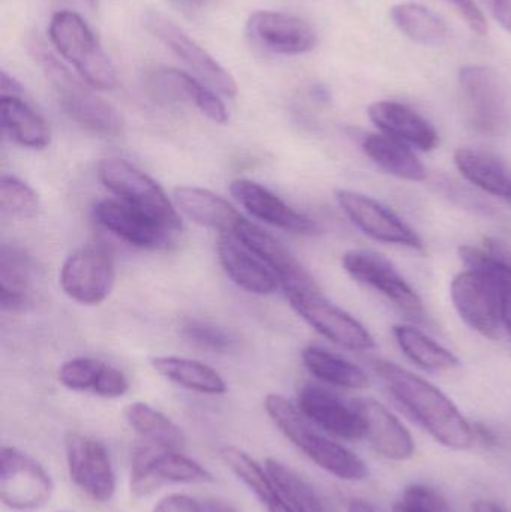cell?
<instances>
[{
	"label": "cell",
	"instance_id": "obj_1",
	"mask_svg": "<svg viewBox=\"0 0 511 512\" xmlns=\"http://www.w3.org/2000/svg\"><path fill=\"white\" fill-rule=\"evenodd\" d=\"M393 399L435 439L450 450L467 451L477 442L476 426L458 406L426 379L386 360H372Z\"/></svg>",
	"mask_w": 511,
	"mask_h": 512
},
{
	"label": "cell",
	"instance_id": "obj_2",
	"mask_svg": "<svg viewBox=\"0 0 511 512\" xmlns=\"http://www.w3.org/2000/svg\"><path fill=\"white\" fill-rule=\"evenodd\" d=\"M264 408L282 435L318 468L339 480L363 481L368 478V465L363 459L344 445L333 441L326 433H321L303 415L299 406L293 405L279 394H269L264 400Z\"/></svg>",
	"mask_w": 511,
	"mask_h": 512
},
{
	"label": "cell",
	"instance_id": "obj_3",
	"mask_svg": "<svg viewBox=\"0 0 511 512\" xmlns=\"http://www.w3.org/2000/svg\"><path fill=\"white\" fill-rule=\"evenodd\" d=\"M36 59L53 86L63 111L77 125L102 137H117L122 134L125 120L113 104L96 95L92 86L78 80L48 51L38 48Z\"/></svg>",
	"mask_w": 511,
	"mask_h": 512
},
{
	"label": "cell",
	"instance_id": "obj_4",
	"mask_svg": "<svg viewBox=\"0 0 511 512\" xmlns=\"http://www.w3.org/2000/svg\"><path fill=\"white\" fill-rule=\"evenodd\" d=\"M51 42L77 69L81 80L98 90H113L119 84L116 68L105 54L86 21L72 11H59L50 21Z\"/></svg>",
	"mask_w": 511,
	"mask_h": 512
},
{
	"label": "cell",
	"instance_id": "obj_5",
	"mask_svg": "<svg viewBox=\"0 0 511 512\" xmlns=\"http://www.w3.org/2000/svg\"><path fill=\"white\" fill-rule=\"evenodd\" d=\"M459 86L471 128L486 137L506 134L510 125L509 99L498 72L488 66H464L459 71Z\"/></svg>",
	"mask_w": 511,
	"mask_h": 512
},
{
	"label": "cell",
	"instance_id": "obj_6",
	"mask_svg": "<svg viewBox=\"0 0 511 512\" xmlns=\"http://www.w3.org/2000/svg\"><path fill=\"white\" fill-rule=\"evenodd\" d=\"M98 177L120 201L143 210L174 233H182V219L176 207L164 189L143 171L123 159H105L98 165Z\"/></svg>",
	"mask_w": 511,
	"mask_h": 512
},
{
	"label": "cell",
	"instance_id": "obj_7",
	"mask_svg": "<svg viewBox=\"0 0 511 512\" xmlns=\"http://www.w3.org/2000/svg\"><path fill=\"white\" fill-rule=\"evenodd\" d=\"M210 483H215L212 472L182 451L146 444L138 447L132 456L131 492L137 498L150 495L164 484Z\"/></svg>",
	"mask_w": 511,
	"mask_h": 512
},
{
	"label": "cell",
	"instance_id": "obj_8",
	"mask_svg": "<svg viewBox=\"0 0 511 512\" xmlns=\"http://www.w3.org/2000/svg\"><path fill=\"white\" fill-rule=\"evenodd\" d=\"M54 484L44 466L24 451H0V499L9 510L27 512L45 507L53 498Z\"/></svg>",
	"mask_w": 511,
	"mask_h": 512
},
{
	"label": "cell",
	"instance_id": "obj_9",
	"mask_svg": "<svg viewBox=\"0 0 511 512\" xmlns=\"http://www.w3.org/2000/svg\"><path fill=\"white\" fill-rule=\"evenodd\" d=\"M342 265L354 280L380 292L411 321H425L422 298L389 259L377 252L350 251L342 258Z\"/></svg>",
	"mask_w": 511,
	"mask_h": 512
},
{
	"label": "cell",
	"instance_id": "obj_10",
	"mask_svg": "<svg viewBox=\"0 0 511 512\" xmlns=\"http://www.w3.org/2000/svg\"><path fill=\"white\" fill-rule=\"evenodd\" d=\"M144 24L155 38L167 45V48L194 72L195 77L203 81L213 92L221 93L227 98H234L237 95V83L233 75L173 21L159 12H149Z\"/></svg>",
	"mask_w": 511,
	"mask_h": 512
},
{
	"label": "cell",
	"instance_id": "obj_11",
	"mask_svg": "<svg viewBox=\"0 0 511 512\" xmlns=\"http://www.w3.org/2000/svg\"><path fill=\"white\" fill-rule=\"evenodd\" d=\"M287 298L297 315L330 342L354 352L375 348L374 337L365 325L341 307L330 303L323 292L287 295Z\"/></svg>",
	"mask_w": 511,
	"mask_h": 512
},
{
	"label": "cell",
	"instance_id": "obj_12",
	"mask_svg": "<svg viewBox=\"0 0 511 512\" xmlns=\"http://www.w3.org/2000/svg\"><path fill=\"white\" fill-rule=\"evenodd\" d=\"M65 450L72 483L93 501L101 504L111 501L117 481L105 445L92 436L69 433Z\"/></svg>",
	"mask_w": 511,
	"mask_h": 512
},
{
	"label": "cell",
	"instance_id": "obj_13",
	"mask_svg": "<svg viewBox=\"0 0 511 512\" xmlns=\"http://www.w3.org/2000/svg\"><path fill=\"white\" fill-rule=\"evenodd\" d=\"M335 197L342 212L366 236L386 245L423 251L419 234L374 198L348 189H338Z\"/></svg>",
	"mask_w": 511,
	"mask_h": 512
},
{
	"label": "cell",
	"instance_id": "obj_14",
	"mask_svg": "<svg viewBox=\"0 0 511 512\" xmlns=\"http://www.w3.org/2000/svg\"><path fill=\"white\" fill-rule=\"evenodd\" d=\"M233 236L275 273L285 294L321 292L314 277L297 261L296 256L263 228L243 219Z\"/></svg>",
	"mask_w": 511,
	"mask_h": 512
},
{
	"label": "cell",
	"instance_id": "obj_15",
	"mask_svg": "<svg viewBox=\"0 0 511 512\" xmlns=\"http://www.w3.org/2000/svg\"><path fill=\"white\" fill-rule=\"evenodd\" d=\"M114 282L113 258L102 249H81L69 256L60 270L63 292L86 306L102 303L113 291Z\"/></svg>",
	"mask_w": 511,
	"mask_h": 512
},
{
	"label": "cell",
	"instance_id": "obj_16",
	"mask_svg": "<svg viewBox=\"0 0 511 512\" xmlns=\"http://www.w3.org/2000/svg\"><path fill=\"white\" fill-rule=\"evenodd\" d=\"M144 87L158 104H191L219 125L228 122V111L216 92L197 77L174 68H155L147 72Z\"/></svg>",
	"mask_w": 511,
	"mask_h": 512
},
{
	"label": "cell",
	"instance_id": "obj_17",
	"mask_svg": "<svg viewBox=\"0 0 511 512\" xmlns=\"http://www.w3.org/2000/svg\"><path fill=\"white\" fill-rule=\"evenodd\" d=\"M93 218L105 230L135 248L167 249L177 234L158 219L123 201H98L93 207Z\"/></svg>",
	"mask_w": 511,
	"mask_h": 512
},
{
	"label": "cell",
	"instance_id": "obj_18",
	"mask_svg": "<svg viewBox=\"0 0 511 512\" xmlns=\"http://www.w3.org/2000/svg\"><path fill=\"white\" fill-rule=\"evenodd\" d=\"M246 33L263 50L285 56L309 53L318 41L308 21L285 12H255L246 23Z\"/></svg>",
	"mask_w": 511,
	"mask_h": 512
},
{
	"label": "cell",
	"instance_id": "obj_19",
	"mask_svg": "<svg viewBox=\"0 0 511 512\" xmlns=\"http://www.w3.org/2000/svg\"><path fill=\"white\" fill-rule=\"evenodd\" d=\"M299 409L327 435L351 442L365 439V421L354 402L347 403L326 388L303 385L299 391Z\"/></svg>",
	"mask_w": 511,
	"mask_h": 512
},
{
	"label": "cell",
	"instance_id": "obj_20",
	"mask_svg": "<svg viewBox=\"0 0 511 512\" xmlns=\"http://www.w3.org/2000/svg\"><path fill=\"white\" fill-rule=\"evenodd\" d=\"M230 191L240 206L266 224L300 236L318 233V225L311 218L297 212L269 189L252 180H234L231 182Z\"/></svg>",
	"mask_w": 511,
	"mask_h": 512
},
{
	"label": "cell",
	"instance_id": "obj_21",
	"mask_svg": "<svg viewBox=\"0 0 511 512\" xmlns=\"http://www.w3.org/2000/svg\"><path fill=\"white\" fill-rule=\"evenodd\" d=\"M354 405L365 421V439L384 459L405 462L416 453L410 430L377 400L357 399Z\"/></svg>",
	"mask_w": 511,
	"mask_h": 512
},
{
	"label": "cell",
	"instance_id": "obj_22",
	"mask_svg": "<svg viewBox=\"0 0 511 512\" xmlns=\"http://www.w3.org/2000/svg\"><path fill=\"white\" fill-rule=\"evenodd\" d=\"M368 116L383 134L422 152H432L440 144V135L435 126L422 114L401 102H375L369 105Z\"/></svg>",
	"mask_w": 511,
	"mask_h": 512
},
{
	"label": "cell",
	"instance_id": "obj_23",
	"mask_svg": "<svg viewBox=\"0 0 511 512\" xmlns=\"http://www.w3.org/2000/svg\"><path fill=\"white\" fill-rule=\"evenodd\" d=\"M216 252L225 273L239 288L257 295L273 294L278 289L275 273L233 234H219Z\"/></svg>",
	"mask_w": 511,
	"mask_h": 512
},
{
	"label": "cell",
	"instance_id": "obj_24",
	"mask_svg": "<svg viewBox=\"0 0 511 512\" xmlns=\"http://www.w3.org/2000/svg\"><path fill=\"white\" fill-rule=\"evenodd\" d=\"M173 197L180 212L192 222L221 234H234L240 222L245 219L227 200L207 189L179 186L174 189Z\"/></svg>",
	"mask_w": 511,
	"mask_h": 512
},
{
	"label": "cell",
	"instance_id": "obj_25",
	"mask_svg": "<svg viewBox=\"0 0 511 512\" xmlns=\"http://www.w3.org/2000/svg\"><path fill=\"white\" fill-rule=\"evenodd\" d=\"M459 173L480 191L511 201V171L506 162L485 150L461 147L453 155Z\"/></svg>",
	"mask_w": 511,
	"mask_h": 512
},
{
	"label": "cell",
	"instance_id": "obj_26",
	"mask_svg": "<svg viewBox=\"0 0 511 512\" xmlns=\"http://www.w3.org/2000/svg\"><path fill=\"white\" fill-rule=\"evenodd\" d=\"M35 270L26 252L11 246L0 251V303L8 312H24L32 306Z\"/></svg>",
	"mask_w": 511,
	"mask_h": 512
},
{
	"label": "cell",
	"instance_id": "obj_27",
	"mask_svg": "<svg viewBox=\"0 0 511 512\" xmlns=\"http://www.w3.org/2000/svg\"><path fill=\"white\" fill-rule=\"evenodd\" d=\"M362 149L381 170L407 182H423L428 177L425 165L411 152L408 144L386 134H366Z\"/></svg>",
	"mask_w": 511,
	"mask_h": 512
},
{
	"label": "cell",
	"instance_id": "obj_28",
	"mask_svg": "<svg viewBox=\"0 0 511 512\" xmlns=\"http://www.w3.org/2000/svg\"><path fill=\"white\" fill-rule=\"evenodd\" d=\"M0 120L3 131L20 146L39 150L50 144L51 132L44 117L20 96H2Z\"/></svg>",
	"mask_w": 511,
	"mask_h": 512
},
{
	"label": "cell",
	"instance_id": "obj_29",
	"mask_svg": "<svg viewBox=\"0 0 511 512\" xmlns=\"http://www.w3.org/2000/svg\"><path fill=\"white\" fill-rule=\"evenodd\" d=\"M125 418L131 429L146 441V444L164 450L183 451L186 435L167 415L144 402L126 406Z\"/></svg>",
	"mask_w": 511,
	"mask_h": 512
},
{
	"label": "cell",
	"instance_id": "obj_30",
	"mask_svg": "<svg viewBox=\"0 0 511 512\" xmlns=\"http://www.w3.org/2000/svg\"><path fill=\"white\" fill-rule=\"evenodd\" d=\"M302 360L315 378L333 387L363 390L371 384L362 367L320 346H306L302 351Z\"/></svg>",
	"mask_w": 511,
	"mask_h": 512
},
{
	"label": "cell",
	"instance_id": "obj_31",
	"mask_svg": "<svg viewBox=\"0 0 511 512\" xmlns=\"http://www.w3.org/2000/svg\"><path fill=\"white\" fill-rule=\"evenodd\" d=\"M152 366L159 375L188 390L212 396L227 393L224 378L201 361L182 357H156L152 360Z\"/></svg>",
	"mask_w": 511,
	"mask_h": 512
},
{
	"label": "cell",
	"instance_id": "obj_32",
	"mask_svg": "<svg viewBox=\"0 0 511 512\" xmlns=\"http://www.w3.org/2000/svg\"><path fill=\"white\" fill-rule=\"evenodd\" d=\"M267 474L278 492L279 498L296 512H330L329 505L309 481L297 474L290 466L269 457Z\"/></svg>",
	"mask_w": 511,
	"mask_h": 512
},
{
	"label": "cell",
	"instance_id": "obj_33",
	"mask_svg": "<svg viewBox=\"0 0 511 512\" xmlns=\"http://www.w3.org/2000/svg\"><path fill=\"white\" fill-rule=\"evenodd\" d=\"M393 336L399 348L417 366L428 372H449L459 366L458 357L437 340L410 325H395Z\"/></svg>",
	"mask_w": 511,
	"mask_h": 512
},
{
	"label": "cell",
	"instance_id": "obj_34",
	"mask_svg": "<svg viewBox=\"0 0 511 512\" xmlns=\"http://www.w3.org/2000/svg\"><path fill=\"white\" fill-rule=\"evenodd\" d=\"M390 14L396 27L417 44L440 47L449 38V27L444 20L419 3H399Z\"/></svg>",
	"mask_w": 511,
	"mask_h": 512
},
{
	"label": "cell",
	"instance_id": "obj_35",
	"mask_svg": "<svg viewBox=\"0 0 511 512\" xmlns=\"http://www.w3.org/2000/svg\"><path fill=\"white\" fill-rule=\"evenodd\" d=\"M224 465L263 502L264 505L272 504L279 498L266 468L258 465L248 453L231 445H225L219 450Z\"/></svg>",
	"mask_w": 511,
	"mask_h": 512
},
{
	"label": "cell",
	"instance_id": "obj_36",
	"mask_svg": "<svg viewBox=\"0 0 511 512\" xmlns=\"http://www.w3.org/2000/svg\"><path fill=\"white\" fill-rule=\"evenodd\" d=\"M0 209L3 215L17 219H29L38 213L39 198L23 180L15 176L0 179Z\"/></svg>",
	"mask_w": 511,
	"mask_h": 512
},
{
	"label": "cell",
	"instance_id": "obj_37",
	"mask_svg": "<svg viewBox=\"0 0 511 512\" xmlns=\"http://www.w3.org/2000/svg\"><path fill=\"white\" fill-rule=\"evenodd\" d=\"M108 364L95 358L80 357L66 361L59 369V382L71 391L96 394Z\"/></svg>",
	"mask_w": 511,
	"mask_h": 512
},
{
	"label": "cell",
	"instance_id": "obj_38",
	"mask_svg": "<svg viewBox=\"0 0 511 512\" xmlns=\"http://www.w3.org/2000/svg\"><path fill=\"white\" fill-rule=\"evenodd\" d=\"M180 334L192 345L218 354L233 351L239 343L231 331L200 319H185L180 325Z\"/></svg>",
	"mask_w": 511,
	"mask_h": 512
},
{
	"label": "cell",
	"instance_id": "obj_39",
	"mask_svg": "<svg viewBox=\"0 0 511 512\" xmlns=\"http://www.w3.org/2000/svg\"><path fill=\"white\" fill-rule=\"evenodd\" d=\"M401 504L413 512H452L449 502L440 492L422 484L408 486Z\"/></svg>",
	"mask_w": 511,
	"mask_h": 512
},
{
	"label": "cell",
	"instance_id": "obj_40",
	"mask_svg": "<svg viewBox=\"0 0 511 512\" xmlns=\"http://www.w3.org/2000/svg\"><path fill=\"white\" fill-rule=\"evenodd\" d=\"M446 2L455 6L456 11L461 14V17H464L465 23L477 35H485L488 32V23H486L485 15L482 14L474 0H446Z\"/></svg>",
	"mask_w": 511,
	"mask_h": 512
},
{
	"label": "cell",
	"instance_id": "obj_41",
	"mask_svg": "<svg viewBox=\"0 0 511 512\" xmlns=\"http://www.w3.org/2000/svg\"><path fill=\"white\" fill-rule=\"evenodd\" d=\"M152 512H203L201 502L186 495H170L162 499Z\"/></svg>",
	"mask_w": 511,
	"mask_h": 512
},
{
	"label": "cell",
	"instance_id": "obj_42",
	"mask_svg": "<svg viewBox=\"0 0 511 512\" xmlns=\"http://www.w3.org/2000/svg\"><path fill=\"white\" fill-rule=\"evenodd\" d=\"M495 20L511 33V0H483Z\"/></svg>",
	"mask_w": 511,
	"mask_h": 512
},
{
	"label": "cell",
	"instance_id": "obj_43",
	"mask_svg": "<svg viewBox=\"0 0 511 512\" xmlns=\"http://www.w3.org/2000/svg\"><path fill=\"white\" fill-rule=\"evenodd\" d=\"M503 289V330L511 340V271L501 279Z\"/></svg>",
	"mask_w": 511,
	"mask_h": 512
},
{
	"label": "cell",
	"instance_id": "obj_44",
	"mask_svg": "<svg viewBox=\"0 0 511 512\" xmlns=\"http://www.w3.org/2000/svg\"><path fill=\"white\" fill-rule=\"evenodd\" d=\"M201 508H203V512H239L230 502L215 498L201 502Z\"/></svg>",
	"mask_w": 511,
	"mask_h": 512
},
{
	"label": "cell",
	"instance_id": "obj_45",
	"mask_svg": "<svg viewBox=\"0 0 511 512\" xmlns=\"http://www.w3.org/2000/svg\"><path fill=\"white\" fill-rule=\"evenodd\" d=\"M473 512H507L504 510L503 505L495 501H485L480 499L473 504Z\"/></svg>",
	"mask_w": 511,
	"mask_h": 512
},
{
	"label": "cell",
	"instance_id": "obj_46",
	"mask_svg": "<svg viewBox=\"0 0 511 512\" xmlns=\"http://www.w3.org/2000/svg\"><path fill=\"white\" fill-rule=\"evenodd\" d=\"M348 512H377L368 502L360 501V499H354V501L350 502V507H348Z\"/></svg>",
	"mask_w": 511,
	"mask_h": 512
},
{
	"label": "cell",
	"instance_id": "obj_47",
	"mask_svg": "<svg viewBox=\"0 0 511 512\" xmlns=\"http://www.w3.org/2000/svg\"><path fill=\"white\" fill-rule=\"evenodd\" d=\"M266 508L269 512H296L291 510V508L288 507V505L285 504L281 498L276 499V501H273L272 504L267 505Z\"/></svg>",
	"mask_w": 511,
	"mask_h": 512
},
{
	"label": "cell",
	"instance_id": "obj_48",
	"mask_svg": "<svg viewBox=\"0 0 511 512\" xmlns=\"http://www.w3.org/2000/svg\"><path fill=\"white\" fill-rule=\"evenodd\" d=\"M393 512H413L408 510V508H405L404 505L401 504V502H398V504L393 505Z\"/></svg>",
	"mask_w": 511,
	"mask_h": 512
},
{
	"label": "cell",
	"instance_id": "obj_49",
	"mask_svg": "<svg viewBox=\"0 0 511 512\" xmlns=\"http://www.w3.org/2000/svg\"><path fill=\"white\" fill-rule=\"evenodd\" d=\"M183 2H195V0H183Z\"/></svg>",
	"mask_w": 511,
	"mask_h": 512
},
{
	"label": "cell",
	"instance_id": "obj_50",
	"mask_svg": "<svg viewBox=\"0 0 511 512\" xmlns=\"http://www.w3.org/2000/svg\"><path fill=\"white\" fill-rule=\"evenodd\" d=\"M509 206L511 207V201H510V203H509Z\"/></svg>",
	"mask_w": 511,
	"mask_h": 512
},
{
	"label": "cell",
	"instance_id": "obj_51",
	"mask_svg": "<svg viewBox=\"0 0 511 512\" xmlns=\"http://www.w3.org/2000/svg\"><path fill=\"white\" fill-rule=\"evenodd\" d=\"M90 2H93V0H90Z\"/></svg>",
	"mask_w": 511,
	"mask_h": 512
}]
</instances>
